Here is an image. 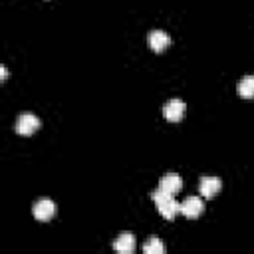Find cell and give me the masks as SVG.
<instances>
[{
	"instance_id": "obj_1",
	"label": "cell",
	"mask_w": 254,
	"mask_h": 254,
	"mask_svg": "<svg viewBox=\"0 0 254 254\" xmlns=\"http://www.w3.org/2000/svg\"><path fill=\"white\" fill-rule=\"evenodd\" d=\"M151 198L155 200L157 210H159L167 220H173V218L181 212V202L175 200V194H171V192H167V190H163V189H159V187L151 192Z\"/></svg>"
},
{
	"instance_id": "obj_2",
	"label": "cell",
	"mask_w": 254,
	"mask_h": 254,
	"mask_svg": "<svg viewBox=\"0 0 254 254\" xmlns=\"http://www.w3.org/2000/svg\"><path fill=\"white\" fill-rule=\"evenodd\" d=\"M185 109H187V105H185V101L183 99H169L167 103H165V107H163V115H165V119L167 121H179V119H183V115H185Z\"/></svg>"
},
{
	"instance_id": "obj_3",
	"label": "cell",
	"mask_w": 254,
	"mask_h": 254,
	"mask_svg": "<svg viewBox=\"0 0 254 254\" xmlns=\"http://www.w3.org/2000/svg\"><path fill=\"white\" fill-rule=\"evenodd\" d=\"M40 127V119L34 113H22L16 121V131L20 135H32Z\"/></svg>"
},
{
	"instance_id": "obj_4",
	"label": "cell",
	"mask_w": 254,
	"mask_h": 254,
	"mask_svg": "<svg viewBox=\"0 0 254 254\" xmlns=\"http://www.w3.org/2000/svg\"><path fill=\"white\" fill-rule=\"evenodd\" d=\"M204 204H202V198L200 196H187L183 202H181V212L187 216V218H196L200 216Z\"/></svg>"
},
{
	"instance_id": "obj_5",
	"label": "cell",
	"mask_w": 254,
	"mask_h": 254,
	"mask_svg": "<svg viewBox=\"0 0 254 254\" xmlns=\"http://www.w3.org/2000/svg\"><path fill=\"white\" fill-rule=\"evenodd\" d=\"M220 187H222V183H220V179L218 177H202L200 179V185H198V190H200V194L204 196V198H212L218 190H220Z\"/></svg>"
},
{
	"instance_id": "obj_6",
	"label": "cell",
	"mask_w": 254,
	"mask_h": 254,
	"mask_svg": "<svg viewBox=\"0 0 254 254\" xmlns=\"http://www.w3.org/2000/svg\"><path fill=\"white\" fill-rule=\"evenodd\" d=\"M149 46H151V50L153 52H163L165 48H169V44H171V38H169V34L167 32H163V30H153V32H149Z\"/></svg>"
},
{
	"instance_id": "obj_7",
	"label": "cell",
	"mask_w": 254,
	"mask_h": 254,
	"mask_svg": "<svg viewBox=\"0 0 254 254\" xmlns=\"http://www.w3.org/2000/svg\"><path fill=\"white\" fill-rule=\"evenodd\" d=\"M159 189H163V190H167V192H171V194H177V192L183 189V179H181V175H177V173H167V175H163V179H161V183H159Z\"/></svg>"
},
{
	"instance_id": "obj_8",
	"label": "cell",
	"mask_w": 254,
	"mask_h": 254,
	"mask_svg": "<svg viewBox=\"0 0 254 254\" xmlns=\"http://www.w3.org/2000/svg\"><path fill=\"white\" fill-rule=\"evenodd\" d=\"M56 212V204L50 200V198H40L36 204H34V216L38 220H50Z\"/></svg>"
},
{
	"instance_id": "obj_9",
	"label": "cell",
	"mask_w": 254,
	"mask_h": 254,
	"mask_svg": "<svg viewBox=\"0 0 254 254\" xmlns=\"http://www.w3.org/2000/svg\"><path fill=\"white\" fill-rule=\"evenodd\" d=\"M113 248H115L117 252H121V254H131V252L135 250V236H133L131 232H121V234L115 238Z\"/></svg>"
},
{
	"instance_id": "obj_10",
	"label": "cell",
	"mask_w": 254,
	"mask_h": 254,
	"mask_svg": "<svg viewBox=\"0 0 254 254\" xmlns=\"http://www.w3.org/2000/svg\"><path fill=\"white\" fill-rule=\"evenodd\" d=\"M238 95L242 99H254V75H244L238 83Z\"/></svg>"
},
{
	"instance_id": "obj_11",
	"label": "cell",
	"mask_w": 254,
	"mask_h": 254,
	"mask_svg": "<svg viewBox=\"0 0 254 254\" xmlns=\"http://www.w3.org/2000/svg\"><path fill=\"white\" fill-rule=\"evenodd\" d=\"M143 252H145V254H163V252H165V244H163L157 236H151V238L143 244Z\"/></svg>"
},
{
	"instance_id": "obj_12",
	"label": "cell",
	"mask_w": 254,
	"mask_h": 254,
	"mask_svg": "<svg viewBox=\"0 0 254 254\" xmlns=\"http://www.w3.org/2000/svg\"><path fill=\"white\" fill-rule=\"evenodd\" d=\"M6 75H8V71H6V67L2 65V67H0V77H2V81L6 79Z\"/></svg>"
}]
</instances>
